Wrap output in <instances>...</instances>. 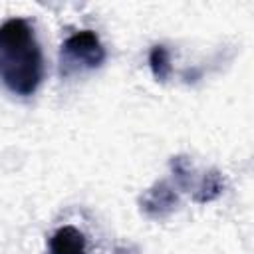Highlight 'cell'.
<instances>
[{"mask_svg": "<svg viewBox=\"0 0 254 254\" xmlns=\"http://www.w3.org/2000/svg\"><path fill=\"white\" fill-rule=\"evenodd\" d=\"M50 254H87L85 236L75 226H62L50 238Z\"/></svg>", "mask_w": 254, "mask_h": 254, "instance_id": "obj_4", "label": "cell"}, {"mask_svg": "<svg viewBox=\"0 0 254 254\" xmlns=\"http://www.w3.org/2000/svg\"><path fill=\"white\" fill-rule=\"evenodd\" d=\"M44 77V56L34 28L24 18L0 24V81L20 97L36 93Z\"/></svg>", "mask_w": 254, "mask_h": 254, "instance_id": "obj_1", "label": "cell"}, {"mask_svg": "<svg viewBox=\"0 0 254 254\" xmlns=\"http://www.w3.org/2000/svg\"><path fill=\"white\" fill-rule=\"evenodd\" d=\"M224 189V181H222V175L218 171H210L202 177L200 185L196 187L194 190V200L196 202H210L214 200Z\"/></svg>", "mask_w": 254, "mask_h": 254, "instance_id": "obj_5", "label": "cell"}, {"mask_svg": "<svg viewBox=\"0 0 254 254\" xmlns=\"http://www.w3.org/2000/svg\"><path fill=\"white\" fill-rule=\"evenodd\" d=\"M62 60L65 65L99 67L105 60V48L93 30H79L71 34L62 46Z\"/></svg>", "mask_w": 254, "mask_h": 254, "instance_id": "obj_2", "label": "cell"}, {"mask_svg": "<svg viewBox=\"0 0 254 254\" xmlns=\"http://www.w3.org/2000/svg\"><path fill=\"white\" fill-rule=\"evenodd\" d=\"M119 254H121V252H119Z\"/></svg>", "mask_w": 254, "mask_h": 254, "instance_id": "obj_7", "label": "cell"}, {"mask_svg": "<svg viewBox=\"0 0 254 254\" xmlns=\"http://www.w3.org/2000/svg\"><path fill=\"white\" fill-rule=\"evenodd\" d=\"M149 65L151 71L155 75L157 81H167V77L171 75V58H169V50L165 46H153L149 52Z\"/></svg>", "mask_w": 254, "mask_h": 254, "instance_id": "obj_6", "label": "cell"}, {"mask_svg": "<svg viewBox=\"0 0 254 254\" xmlns=\"http://www.w3.org/2000/svg\"><path fill=\"white\" fill-rule=\"evenodd\" d=\"M175 206H177V192H175V189H173L169 183H165V181H161V183H157L155 187H151V189L145 192V196L141 198V208H143L145 214L151 216V218H163V216H167Z\"/></svg>", "mask_w": 254, "mask_h": 254, "instance_id": "obj_3", "label": "cell"}]
</instances>
